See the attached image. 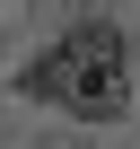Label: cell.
<instances>
[{
    "label": "cell",
    "mask_w": 140,
    "mask_h": 149,
    "mask_svg": "<svg viewBox=\"0 0 140 149\" xmlns=\"http://www.w3.org/2000/svg\"><path fill=\"white\" fill-rule=\"evenodd\" d=\"M26 97H44V105H61V114H88V123H114L123 105H131V70H123V35L114 26H70L26 79H18Z\"/></svg>",
    "instance_id": "1"
}]
</instances>
